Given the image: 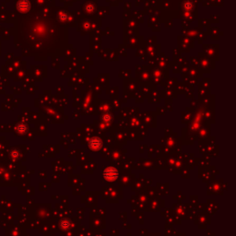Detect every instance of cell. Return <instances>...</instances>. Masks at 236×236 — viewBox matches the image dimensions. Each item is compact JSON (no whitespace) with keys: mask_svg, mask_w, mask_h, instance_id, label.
I'll list each match as a JSON object with an SVG mask.
<instances>
[{"mask_svg":"<svg viewBox=\"0 0 236 236\" xmlns=\"http://www.w3.org/2000/svg\"><path fill=\"white\" fill-rule=\"evenodd\" d=\"M89 145L91 149H99L101 147V141L99 138H92L90 139Z\"/></svg>","mask_w":236,"mask_h":236,"instance_id":"2","label":"cell"},{"mask_svg":"<svg viewBox=\"0 0 236 236\" xmlns=\"http://www.w3.org/2000/svg\"><path fill=\"white\" fill-rule=\"evenodd\" d=\"M102 176H104V179H106L108 181H114L117 178L118 172L115 168H107L104 172V173H102Z\"/></svg>","mask_w":236,"mask_h":236,"instance_id":"1","label":"cell"}]
</instances>
